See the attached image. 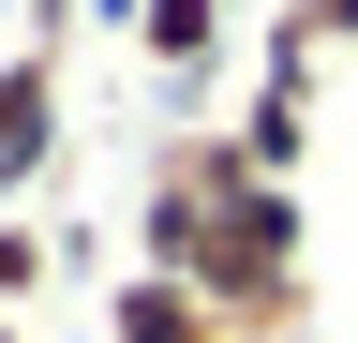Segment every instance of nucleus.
I'll list each match as a JSON object with an SVG mask.
<instances>
[{"label": "nucleus", "instance_id": "f257e3e1", "mask_svg": "<svg viewBox=\"0 0 358 343\" xmlns=\"http://www.w3.org/2000/svg\"><path fill=\"white\" fill-rule=\"evenodd\" d=\"M134 269L194 284L239 343H299V328H313V239H299V194H284V180H254L224 119H179V135H150Z\"/></svg>", "mask_w": 358, "mask_h": 343}, {"label": "nucleus", "instance_id": "f03ea898", "mask_svg": "<svg viewBox=\"0 0 358 343\" xmlns=\"http://www.w3.org/2000/svg\"><path fill=\"white\" fill-rule=\"evenodd\" d=\"M224 135H239V164H254V180H284V194H299V164H313V60L284 45V30H268V90L224 119Z\"/></svg>", "mask_w": 358, "mask_h": 343}, {"label": "nucleus", "instance_id": "7ed1b4c3", "mask_svg": "<svg viewBox=\"0 0 358 343\" xmlns=\"http://www.w3.org/2000/svg\"><path fill=\"white\" fill-rule=\"evenodd\" d=\"M45 164H60V60L0 45V209H15Z\"/></svg>", "mask_w": 358, "mask_h": 343}, {"label": "nucleus", "instance_id": "20e7f679", "mask_svg": "<svg viewBox=\"0 0 358 343\" xmlns=\"http://www.w3.org/2000/svg\"><path fill=\"white\" fill-rule=\"evenodd\" d=\"M120 30H134V60H150L164 90H194V75H209L224 45H239V0H134Z\"/></svg>", "mask_w": 358, "mask_h": 343}, {"label": "nucleus", "instance_id": "39448f33", "mask_svg": "<svg viewBox=\"0 0 358 343\" xmlns=\"http://www.w3.org/2000/svg\"><path fill=\"white\" fill-rule=\"evenodd\" d=\"M105 343H239V328H224L194 284H164V269H120V284H105Z\"/></svg>", "mask_w": 358, "mask_h": 343}, {"label": "nucleus", "instance_id": "423d86ee", "mask_svg": "<svg viewBox=\"0 0 358 343\" xmlns=\"http://www.w3.org/2000/svg\"><path fill=\"white\" fill-rule=\"evenodd\" d=\"M284 45H299V60H343V45H358V0H284Z\"/></svg>", "mask_w": 358, "mask_h": 343}, {"label": "nucleus", "instance_id": "0eeeda50", "mask_svg": "<svg viewBox=\"0 0 358 343\" xmlns=\"http://www.w3.org/2000/svg\"><path fill=\"white\" fill-rule=\"evenodd\" d=\"M0 343H30V328H0Z\"/></svg>", "mask_w": 358, "mask_h": 343}]
</instances>
